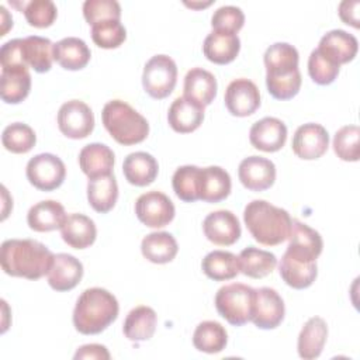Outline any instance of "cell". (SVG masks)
<instances>
[{
	"label": "cell",
	"mask_w": 360,
	"mask_h": 360,
	"mask_svg": "<svg viewBox=\"0 0 360 360\" xmlns=\"http://www.w3.org/2000/svg\"><path fill=\"white\" fill-rule=\"evenodd\" d=\"M115 156L114 152L104 143H89L79 153V166L89 177H100L112 173Z\"/></svg>",
	"instance_id": "obj_22"
},
{
	"label": "cell",
	"mask_w": 360,
	"mask_h": 360,
	"mask_svg": "<svg viewBox=\"0 0 360 360\" xmlns=\"http://www.w3.org/2000/svg\"><path fill=\"white\" fill-rule=\"evenodd\" d=\"M31 90V75L28 68L1 69L0 96L7 104H18L24 101Z\"/></svg>",
	"instance_id": "obj_30"
},
{
	"label": "cell",
	"mask_w": 360,
	"mask_h": 360,
	"mask_svg": "<svg viewBox=\"0 0 360 360\" xmlns=\"http://www.w3.org/2000/svg\"><path fill=\"white\" fill-rule=\"evenodd\" d=\"M205 238L218 246L233 245L242 233L238 217L228 210L210 212L202 222Z\"/></svg>",
	"instance_id": "obj_14"
},
{
	"label": "cell",
	"mask_w": 360,
	"mask_h": 360,
	"mask_svg": "<svg viewBox=\"0 0 360 360\" xmlns=\"http://www.w3.org/2000/svg\"><path fill=\"white\" fill-rule=\"evenodd\" d=\"M111 356L107 350L105 346L91 343V345H84L77 349L75 353V359H96V360H108Z\"/></svg>",
	"instance_id": "obj_49"
},
{
	"label": "cell",
	"mask_w": 360,
	"mask_h": 360,
	"mask_svg": "<svg viewBox=\"0 0 360 360\" xmlns=\"http://www.w3.org/2000/svg\"><path fill=\"white\" fill-rule=\"evenodd\" d=\"M83 15L90 25L97 22L121 18V6L115 0H86L83 3Z\"/></svg>",
	"instance_id": "obj_44"
},
{
	"label": "cell",
	"mask_w": 360,
	"mask_h": 360,
	"mask_svg": "<svg viewBox=\"0 0 360 360\" xmlns=\"http://www.w3.org/2000/svg\"><path fill=\"white\" fill-rule=\"evenodd\" d=\"M101 120L107 132L125 146L145 141L149 134L146 118L122 100L108 101L103 107Z\"/></svg>",
	"instance_id": "obj_4"
},
{
	"label": "cell",
	"mask_w": 360,
	"mask_h": 360,
	"mask_svg": "<svg viewBox=\"0 0 360 360\" xmlns=\"http://www.w3.org/2000/svg\"><path fill=\"white\" fill-rule=\"evenodd\" d=\"M22 11L27 22L35 28L51 27L58 15V8L51 0H32L22 3Z\"/></svg>",
	"instance_id": "obj_43"
},
{
	"label": "cell",
	"mask_w": 360,
	"mask_h": 360,
	"mask_svg": "<svg viewBox=\"0 0 360 360\" xmlns=\"http://www.w3.org/2000/svg\"><path fill=\"white\" fill-rule=\"evenodd\" d=\"M28 181L41 191H52L62 186L66 167L60 158L52 153H39L31 158L25 167Z\"/></svg>",
	"instance_id": "obj_7"
},
{
	"label": "cell",
	"mask_w": 360,
	"mask_h": 360,
	"mask_svg": "<svg viewBox=\"0 0 360 360\" xmlns=\"http://www.w3.org/2000/svg\"><path fill=\"white\" fill-rule=\"evenodd\" d=\"M59 131L70 139L87 138L94 129V114L82 100H69L58 111Z\"/></svg>",
	"instance_id": "obj_8"
},
{
	"label": "cell",
	"mask_w": 360,
	"mask_h": 360,
	"mask_svg": "<svg viewBox=\"0 0 360 360\" xmlns=\"http://www.w3.org/2000/svg\"><path fill=\"white\" fill-rule=\"evenodd\" d=\"M278 271L284 283L295 290H304L308 288L316 278L318 276V267L316 262L312 263H301L285 253L283 255L280 264H278Z\"/></svg>",
	"instance_id": "obj_36"
},
{
	"label": "cell",
	"mask_w": 360,
	"mask_h": 360,
	"mask_svg": "<svg viewBox=\"0 0 360 360\" xmlns=\"http://www.w3.org/2000/svg\"><path fill=\"white\" fill-rule=\"evenodd\" d=\"M232 188L229 173L219 166H208L201 173L200 200L205 202H219L225 200Z\"/></svg>",
	"instance_id": "obj_32"
},
{
	"label": "cell",
	"mask_w": 360,
	"mask_h": 360,
	"mask_svg": "<svg viewBox=\"0 0 360 360\" xmlns=\"http://www.w3.org/2000/svg\"><path fill=\"white\" fill-rule=\"evenodd\" d=\"M159 172L158 160L146 152H132L122 163V173L132 186L145 187L155 181Z\"/></svg>",
	"instance_id": "obj_24"
},
{
	"label": "cell",
	"mask_w": 360,
	"mask_h": 360,
	"mask_svg": "<svg viewBox=\"0 0 360 360\" xmlns=\"http://www.w3.org/2000/svg\"><path fill=\"white\" fill-rule=\"evenodd\" d=\"M177 83L176 62L167 55L152 56L143 68L142 86L143 90L156 100L167 97Z\"/></svg>",
	"instance_id": "obj_6"
},
{
	"label": "cell",
	"mask_w": 360,
	"mask_h": 360,
	"mask_svg": "<svg viewBox=\"0 0 360 360\" xmlns=\"http://www.w3.org/2000/svg\"><path fill=\"white\" fill-rule=\"evenodd\" d=\"M217 79L211 72L202 68H193L187 72L184 77L183 96L205 107L214 101L217 96Z\"/></svg>",
	"instance_id": "obj_27"
},
{
	"label": "cell",
	"mask_w": 360,
	"mask_h": 360,
	"mask_svg": "<svg viewBox=\"0 0 360 360\" xmlns=\"http://www.w3.org/2000/svg\"><path fill=\"white\" fill-rule=\"evenodd\" d=\"M204 274L214 281H225L236 277L239 270V259L226 250H212L201 262Z\"/></svg>",
	"instance_id": "obj_35"
},
{
	"label": "cell",
	"mask_w": 360,
	"mask_h": 360,
	"mask_svg": "<svg viewBox=\"0 0 360 360\" xmlns=\"http://www.w3.org/2000/svg\"><path fill=\"white\" fill-rule=\"evenodd\" d=\"M243 221L256 242L264 246H277L290 236L292 219L290 214L264 200L248 202Z\"/></svg>",
	"instance_id": "obj_3"
},
{
	"label": "cell",
	"mask_w": 360,
	"mask_h": 360,
	"mask_svg": "<svg viewBox=\"0 0 360 360\" xmlns=\"http://www.w3.org/2000/svg\"><path fill=\"white\" fill-rule=\"evenodd\" d=\"M263 60L266 66V79L287 77L300 72L298 51L287 42H276L270 45L264 52Z\"/></svg>",
	"instance_id": "obj_17"
},
{
	"label": "cell",
	"mask_w": 360,
	"mask_h": 360,
	"mask_svg": "<svg viewBox=\"0 0 360 360\" xmlns=\"http://www.w3.org/2000/svg\"><path fill=\"white\" fill-rule=\"evenodd\" d=\"M1 69L28 68L24 59V38H15L3 44L0 49Z\"/></svg>",
	"instance_id": "obj_47"
},
{
	"label": "cell",
	"mask_w": 360,
	"mask_h": 360,
	"mask_svg": "<svg viewBox=\"0 0 360 360\" xmlns=\"http://www.w3.org/2000/svg\"><path fill=\"white\" fill-rule=\"evenodd\" d=\"M323 249V240L318 231L307 224L292 219L285 255L301 263L316 262Z\"/></svg>",
	"instance_id": "obj_10"
},
{
	"label": "cell",
	"mask_w": 360,
	"mask_h": 360,
	"mask_svg": "<svg viewBox=\"0 0 360 360\" xmlns=\"http://www.w3.org/2000/svg\"><path fill=\"white\" fill-rule=\"evenodd\" d=\"M24 59L38 73L49 72L53 62V44L49 38L30 35L24 38Z\"/></svg>",
	"instance_id": "obj_38"
},
{
	"label": "cell",
	"mask_w": 360,
	"mask_h": 360,
	"mask_svg": "<svg viewBox=\"0 0 360 360\" xmlns=\"http://www.w3.org/2000/svg\"><path fill=\"white\" fill-rule=\"evenodd\" d=\"M249 141L259 150L277 152L287 141V127L276 117H264L250 127Z\"/></svg>",
	"instance_id": "obj_16"
},
{
	"label": "cell",
	"mask_w": 360,
	"mask_h": 360,
	"mask_svg": "<svg viewBox=\"0 0 360 360\" xmlns=\"http://www.w3.org/2000/svg\"><path fill=\"white\" fill-rule=\"evenodd\" d=\"M135 214L143 225L149 228H163L173 221L176 210L174 204L165 193L152 190L136 198Z\"/></svg>",
	"instance_id": "obj_9"
},
{
	"label": "cell",
	"mask_w": 360,
	"mask_h": 360,
	"mask_svg": "<svg viewBox=\"0 0 360 360\" xmlns=\"http://www.w3.org/2000/svg\"><path fill=\"white\" fill-rule=\"evenodd\" d=\"M215 308L228 323L242 326L252 321L255 288L242 283L226 284L215 294Z\"/></svg>",
	"instance_id": "obj_5"
},
{
	"label": "cell",
	"mask_w": 360,
	"mask_h": 360,
	"mask_svg": "<svg viewBox=\"0 0 360 360\" xmlns=\"http://www.w3.org/2000/svg\"><path fill=\"white\" fill-rule=\"evenodd\" d=\"M238 177L245 188L264 191L274 184L276 166L270 159L263 156H249L239 163Z\"/></svg>",
	"instance_id": "obj_15"
},
{
	"label": "cell",
	"mask_w": 360,
	"mask_h": 360,
	"mask_svg": "<svg viewBox=\"0 0 360 360\" xmlns=\"http://www.w3.org/2000/svg\"><path fill=\"white\" fill-rule=\"evenodd\" d=\"M225 105L235 117L252 115L260 107V93L257 86L245 77L232 80L225 90Z\"/></svg>",
	"instance_id": "obj_13"
},
{
	"label": "cell",
	"mask_w": 360,
	"mask_h": 360,
	"mask_svg": "<svg viewBox=\"0 0 360 360\" xmlns=\"http://www.w3.org/2000/svg\"><path fill=\"white\" fill-rule=\"evenodd\" d=\"M55 255L34 239H7L1 243L0 263L6 274L38 280L48 274Z\"/></svg>",
	"instance_id": "obj_1"
},
{
	"label": "cell",
	"mask_w": 360,
	"mask_h": 360,
	"mask_svg": "<svg viewBox=\"0 0 360 360\" xmlns=\"http://www.w3.org/2000/svg\"><path fill=\"white\" fill-rule=\"evenodd\" d=\"M359 7H360V3L357 0H353V1H349V0H345L339 4V17L342 18V21L345 24H350L352 27L354 28H359L360 24H359Z\"/></svg>",
	"instance_id": "obj_48"
},
{
	"label": "cell",
	"mask_w": 360,
	"mask_h": 360,
	"mask_svg": "<svg viewBox=\"0 0 360 360\" xmlns=\"http://www.w3.org/2000/svg\"><path fill=\"white\" fill-rule=\"evenodd\" d=\"M202 169L194 165H184L176 169L172 177V186L176 195L184 202L200 200Z\"/></svg>",
	"instance_id": "obj_39"
},
{
	"label": "cell",
	"mask_w": 360,
	"mask_h": 360,
	"mask_svg": "<svg viewBox=\"0 0 360 360\" xmlns=\"http://www.w3.org/2000/svg\"><path fill=\"white\" fill-rule=\"evenodd\" d=\"M3 146L11 153H27L37 143L34 129L24 122H13L3 129Z\"/></svg>",
	"instance_id": "obj_40"
},
{
	"label": "cell",
	"mask_w": 360,
	"mask_h": 360,
	"mask_svg": "<svg viewBox=\"0 0 360 360\" xmlns=\"http://www.w3.org/2000/svg\"><path fill=\"white\" fill-rule=\"evenodd\" d=\"M125 38L127 30L118 20H108L91 25V39L100 48H118Z\"/></svg>",
	"instance_id": "obj_42"
},
{
	"label": "cell",
	"mask_w": 360,
	"mask_h": 360,
	"mask_svg": "<svg viewBox=\"0 0 360 360\" xmlns=\"http://www.w3.org/2000/svg\"><path fill=\"white\" fill-rule=\"evenodd\" d=\"M68 215L63 205L55 200H44L32 205L27 214V224L35 232L60 229Z\"/></svg>",
	"instance_id": "obj_23"
},
{
	"label": "cell",
	"mask_w": 360,
	"mask_h": 360,
	"mask_svg": "<svg viewBox=\"0 0 360 360\" xmlns=\"http://www.w3.org/2000/svg\"><path fill=\"white\" fill-rule=\"evenodd\" d=\"M226 343L228 333L225 328L217 321H202L194 329L193 345L200 352L215 354L222 352Z\"/></svg>",
	"instance_id": "obj_37"
},
{
	"label": "cell",
	"mask_w": 360,
	"mask_h": 360,
	"mask_svg": "<svg viewBox=\"0 0 360 360\" xmlns=\"http://www.w3.org/2000/svg\"><path fill=\"white\" fill-rule=\"evenodd\" d=\"M91 52L77 37H66L53 44V60L66 70H80L90 60Z\"/></svg>",
	"instance_id": "obj_28"
},
{
	"label": "cell",
	"mask_w": 360,
	"mask_h": 360,
	"mask_svg": "<svg viewBox=\"0 0 360 360\" xmlns=\"http://www.w3.org/2000/svg\"><path fill=\"white\" fill-rule=\"evenodd\" d=\"M141 252L146 260L156 264H165L176 257L179 246L172 233L152 232L142 239Z\"/></svg>",
	"instance_id": "obj_33"
},
{
	"label": "cell",
	"mask_w": 360,
	"mask_h": 360,
	"mask_svg": "<svg viewBox=\"0 0 360 360\" xmlns=\"http://www.w3.org/2000/svg\"><path fill=\"white\" fill-rule=\"evenodd\" d=\"M204 120V107L188 97H177L169 107L167 121L173 131L188 134L195 131Z\"/></svg>",
	"instance_id": "obj_20"
},
{
	"label": "cell",
	"mask_w": 360,
	"mask_h": 360,
	"mask_svg": "<svg viewBox=\"0 0 360 360\" xmlns=\"http://www.w3.org/2000/svg\"><path fill=\"white\" fill-rule=\"evenodd\" d=\"M360 128L357 125H345L336 131L333 138V150L339 159L345 162H357Z\"/></svg>",
	"instance_id": "obj_41"
},
{
	"label": "cell",
	"mask_w": 360,
	"mask_h": 360,
	"mask_svg": "<svg viewBox=\"0 0 360 360\" xmlns=\"http://www.w3.org/2000/svg\"><path fill=\"white\" fill-rule=\"evenodd\" d=\"M158 315L155 309L146 305H139L131 309L124 321V335L131 342L149 340L156 330Z\"/></svg>",
	"instance_id": "obj_29"
},
{
	"label": "cell",
	"mask_w": 360,
	"mask_h": 360,
	"mask_svg": "<svg viewBox=\"0 0 360 360\" xmlns=\"http://www.w3.org/2000/svg\"><path fill=\"white\" fill-rule=\"evenodd\" d=\"M63 242L73 249H86L91 246L97 236V228L91 218L83 214L68 215L60 228Z\"/></svg>",
	"instance_id": "obj_25"
},
{
	"label": "cell",
	"mask_w": 360,
	"mask_h": 360,
	"mask_svg": "<svg viewBox=\"0 0 360 360\" xmlns=\"http://www.w3.org/2000/svg\"><path fill=\"white\" fill-rule=\"evenodd\" d=\"M238 259L240 273L250 278H263L269 276L277 266V257L274 253L255 246L243 249Z\"/></svg>",
	"instance_id": "obj_34"
},
{
	"label": "cell",
	"mask_w": 360,
	"mask_h": 360,
	"mask_svg": "<svg viewBox=\"0 0 360 360\" xmlns=\"http://www.w3.org/2000/svg\"><path fill=\"white\" fill-rule=\"evenodd\" d=\"M292 152L304 160L319 159L329 146L328 131L316 122L300 125L292 136Z\"/></svg>",
	"instance_id": "obj_12"
},
{
	"label": "cell",
	"mask_w": 360,
	"mask_h": 360,
	"mask_svg": "<svg viewBox=\"0 0 360 360\" xmlns=\"http://www.w3.org/2000/svg\"><path fill=\"white\" fill-rule=\"evenodd\" d=\"M117 298L101 287L84 290L73 309L75 329L82 335H97L105 330L118 316Z\"/></svg>",
	"instance_id": "obj_2"
},
{
	"label": "cell",
	"mask_w": 360,
	"mask_h": 360,
	"mask_svg": "<svg viewBox=\"0 0 360 360\" xmlns=\"http://www.w3.org/2000/svg\"><path fill=\"white\" fill-rule=\"evenodd\" d=\"M340 70V66L326 59L323 55L314 49L308 58V73L309 77L321 86L330 84L335 82Z\"/></svg>",
	"instance_id": "obj_45"
},
{
	"label": "cell",
	"mask_w": 360,
	"mask_h": 360,
	"mask_svg": "<svg viewBox=\"0 0 360 360\" xmlns=\"http://www.w3.org/2000/svg\"><path fill=\"white\" fill-rule=\"evenodd\" d=\"M284 314V301L274 288H255V308L252 315L255 326L259 329H274L283 322Z\"/></svg>",
	"instance_id": "obj_11"
},
{
	"label": "cell",
	"mask_w": 360,
	"mask_h": 360,
	"mask_svg": "<svg viewBox=\"0 0 360 360\" xmlns=\"http://www.w3.org/2000/svg\"><path fill=\"white\" fill-rule=\"evenodd\" d=\"M118 198V184L114 174L89 179L87 200L91 208L100 214H105L114 208Z\"/></svg>",
	"instance_id": "obj_31"
},
{
	"label": "cell",
	"mask_w": 360,
	"mask_h": 360,
	"mask_svg": "<svg viewBox=\"0 0 360 360\" xmlns=\"http://www.w3.org/2000/svg\"><path fill=\"white\" fill-rule=\"evenodd\" d=\"M326 338H328L326 322L321 316L309 318L298 335L297 350L300 357L304 360H314L319 357L326 343Z\"/></svg>",
	"instance_id": "obj_26"
},
{
	"label": "cell",
	"mask_w": 360,
	"mask_h": 360,
	"mask_svg": "<svg viewBox=\"0 0 360 360\" xmlns=\"http://www.w3.org/2000/svg\"><path fill=\"white\" fill-rule=\"evenodd\" d=\"M240 51V39L238 34L211 31L202 44L205 58L217 65H226L236 59Z\"/></svg>",
	"instance_id": "obj_21"
},
{
	"label": "cell",
	"mask_w": 360,
	"mask_h": 360,
	"mask_svg": "<svg viewBox=\"0 0 360 360\" xmlns=\"http://www.w3.org/2000/svg\"><path fill=\"white\" fill-rule=\"evenodd\" d=\"M316 49L326 59L340 66L354 59L359 42L354 35L343 30H332L321 38Z\"/></svg>",
	"instance_id": "obj_18"
},
{
	"label": "cell",
	"mask_w": 360,
	"mask_h": 360,
	"mask_svg": "<svg viewBox=\"0 0 360 360\" xmlns=\"http://www.w3.org/2000/svg\"><path fill=\"white\" fill-rule=\"evenodd\" d=\"M46 277L48 284L55 291H70L83 277V264L69 253H58Z\"/></svg>",
	"instance_id": "obj_19"
},
{
	"label": "cell",
	"mask_w": 360,
	"mask_h": 360,
	"mask_svg": "<svg viewBox=\"0 0 360 360\" xmlns=\"http://www.w3.org/2000/svg\"><path fill=\"white\" fill-rule=\"evenodd\" d=\"M245 24V14L236 6H222L217 8L211 17L214 31L238 34Z\"/></svg>",
	"instance_id": "obj_46"
}]
</instances>
